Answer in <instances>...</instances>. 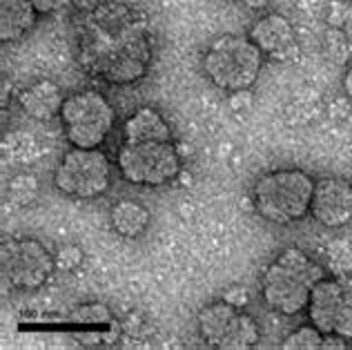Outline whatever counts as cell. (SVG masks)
Listing matches in <instances>:
<instances>
[{"instance_id": "20", "label": "cell", "mask_w": 352, "mask_h": 350, "mask_svg": "<svg viewBox=\"0 0 352 350\" xmlns=\"http://www.w3.org/2000/svg\"><path fill=\"white\" fill-rule=\"evenodd\" d=\"M9 197H12L18 206H27L38 197V181L30 174H21L9 181Z\"/></svg>"}, {"instance_id": "25", "label": "cell", "mask_w": 352, "mask_h": 350, "mask_svg": "<svg viewBox=\"0 0 352 350\" xmlns=\"http://www.w3.org/2000/svg\"><path fill=\"white\" fill-rule=\"evenodd\" d=\"M230 107H232L234 112H245V109L252 107V96H250V89L234 91L232 98H230Z\"/></svg>"}, {"instance_id": "23", "label": "cell", "mask_w": 352, "mask_h": 350, "mask_svg": "<svg viewBox=\"0 0 352 350\" xmlns=\"http://www.w3.org/2000/svg\"><path fill=\"white\" fill-rule=\"evenodd\" d=\"M82 263V250L78 245H65L56 254V268L65 272H74Z\"/></svg>"}, {"instance_id": "18", "label": "cell", "mask_w": 352, "mask_h": 350, "mask_svg": "<svg viewBox=\"0 0 352 350\" xmlns=\"http://www.w3.org/2000/svg\"><path fill=\"white\" fill-rule=\"evenodd\" d=\"M323 342H326V335H323L317 326L305 324L301 328L292 330V333L283 339L281 348L283 350H319L323 348Z\"/></svg>"}, {"instance_id": "12", "label": "cell", "mask_w": 352, "mask_h": 350, "mask_svg": "<svg viewBox=\"0 0 352 350\" xmlns=\"http://www.w3.org/2000/svg\"><path fill=\"white\" fill-rule=\"evenodd\" d=\"M250 41L263 52L265 58L290 63L299 56L294 25L281 14H265L250 27Z\"/></svg>"}, {"instance_id": "11", "label": "cell", "mask_w": 352, "mask_h": 350, "mask_svg": "<svg viewBox=\"0 0 352 350\" xmlns=\"http://www.w3.org/2000/svg\"><path fill=\"white\" fill-rule=\"evenodd\" d=\"M310 215L326 228H344L352 221V183L337 177H323L314 183Z\"/></svg>"}, {"instance_id": "8", "label": "cell", "mask_w": 352, "mask_h": 350, "mask_svg": "<svg viewBox=\"0 0 352 350\" xmlns=\"http://www.w3.org/2000/svg\"><path fill=\"white\" fill-rule=\"evenodd\" d=\"M197 326L203 342L217 350H248L261 339L256 319L226 299L201 308Z\"/></svg>"}, {"instance_id": "10", "label": "cell", "mask_w": 352, "mask_h": 350, "mask_svg": "<svg viewBox=\"0 0 352 350\" xmlns=\"http://www.w3.org/2000/svg\"><path fill=\"white\" fill-rule=\"evenodd\" d=\"M305 312L323 335H339L352 342V279L348 274H326L314 285Z\"/></svg>"}, {"instance_id": "21", "label": "cell", "mask_w": 352, "mask_h": 350, "mask_svg": "<svg viewBox=\"0 0 352 350\" xmlns=\"http://www.w3.org/2000/svg\"><path fill=\"white\" fill-rule=\"evenodd\" d=\"M330 270L335 274H350L352 272V248L348 243H335L330 248Z\"/></svg>"}, {"instance_id": "16", "label": "cell", "mask_w": 352, "mask_h": 350, "mask_svg": "<svg viewBox=\"0 0 352 350\" xmlns=\"http://www.w3.org/2000/svg\"><path fill=\"white\" fill-rule=\"evenodd\" d=\"M152 223V215L143 204L132 199H123L109 210V226L123 239H138L147 232Z\"/></svg>"}, {"instance_id": "4", "label": "cell", "mask_w": 352, "mask_h": 350, "mask_svg": "<svg viewBox=\"0 0 352 350\" xmlns=\"http://www.w3.org/2000/svg\"><path fill=\"white\" fill-rule=\"evenodd\" d=\"M263 61V52L250 41V36L223 34L203 52L201 67L212 85L234 94L254 85L261 76Z\"/></svg>"}, {"instance_id": "19", "label": "cell", "mask_w": 352, "mask_h": 350, "mask_svg": "<svg viewBox=\"0 0 352 350\" xmlns=\"http://www.w3.org/2000/svg\"><path fill=\"white\" fill-rule=\"evenodd\" d=\"M328 27H337L352 45V0H332L326 14Z\"/></svg>"}, {"instance_id": "5", "label": "cell", "mask_w": 352, "mask_h": 350, "mask_svg": "<svg viewBox=\"0 0 352 350\" xmlns=\"http://www.w3.org/2000/svg\"><path fill=\"white\" fill-rule=\"evenodd\" d=\"M60 125L72 147H103L116 123L112 103L96 89H82L65 96Z\"/></svg>"}, {"instance_id": "6", "label": "cell", "mask_w": 352, "mask_h": 350, "mask_svg": "<svg viewBox=\"0 0 352 350\" xmlns=\"http://www.w3.org/2000/svg\"><path fill=\"white\" fill-rule=\"evenodd\" d=\"M116 168L132 186L161 188L181 174V156L172 141L123 143L116 152Z\"/></svg>"}, {"instance_id": "9", "label": "cell", "mask_w": 352, "mask_h": 350, "mask_svg": "<svg viewBox=\"0 0 352 350\" xmlns=\"http://www.w3.org/2000/svg\"><path fill=\"white\" fill-rule=\"evenodd\" d=\"M7 283L16 290H36L56 270V256L34 237H7L0 245Z\"/></svg>"}, {"instance_id": "2", "label": "cell", "mask_w": 352, "mask_h": 350, "mask_svg": "<svg viewBox=\"0 0 352 350\" xmlns=\"http://www.w3.org/2000/svg\"><path fill=\"white\" fill-rule=\"evenodd\" d=\"M323 277L326 268L319 261L299 248H285L263 270L261 297L265 306L279 315H299L308 308L314 285Z\"/></svg>"}, {"instance_id": "15", "label": "cell", "mask_w": 352, "mask_h": 350, "mask_svg": "<svg viewBox=\"0 0 352 350\" xmlns=\"http://www.w3.org/2000/svg\"><path fill=\"white\" fill-rule=\"evenodd\" d=\"M38 21L32 0H0V41L16 43L25 39Z\"/></svg>"}, {"instance_id": "1", "label": "cell", "mask_w": 352, "mask_h": 350, "mask_svg": "<svg viewBox=\"0 0 352 350\" xmlns=\"http://www.w3.org/2000/svg\"><path fill=\"white\" fill-rule=\"evenodd\" d=\"M80 69L107 85H132L152 67L156 36L150 16L127 0H103L74 21Z\"/></svg>"}, {"instance_id": "28", "label": "cell", "mask_w": 352, "mask_h": 350, "mask_svg": "<svg viewBox=\"0 0 352 350\" xmlns=\"http://www.w3.org/2000/svg\"><path fill=\"white\" fill-rule=\"evenodd\" d=\"M344 91H346V96L352 100V65L344 74Z\"/></svg>"}, {"instance_id": "24", "label": "cell", "mask_w": 352, "mask_h": 350, "mask_svg": "<svg viewBox=\"0 0 352 350\" xmlns=\"http://www.w3.org/2000/svg\"><path fill=\"white\" fill-rule=\"evenodd\" d=\"M72 0H32V5L38 9V14H56L65 9Z\"/></svg>"}, {"instance_id": "17", "label": "cell", "mask_w": 352, "mask_h": 350, "mask_svg": "<svg viewBox=\"0 0 352 350\" xmlns=\"http://www.w3.org/2000/svg\"><path fill=\"white\" fill-rule=\"evenodd\" d=\"M323 52L326 56L337 63V65H348L352 63V45L346 39V34L337 30V27H326V34H323Z\"/></svg>"}, {"instance_id": "27", "label": "cell", "mask_w": 352, "mask_h": 350, "mask_svg": "<svg viewBox=\"0 0 352 350\" xmlns=\"http://www.w3.org/2000/svg\"><path fill=\"white\" fill-rule=\"evenodd\" d=\"M248 9H252V12H263V9L272 3V0H241Z\"/></svg>"}, {"instance_id": "26", "label": "cell", "mask_w": 352, "mask_h": 350, "mask_svg": "<svg viewBox=\"0 0 352 350\" xmlns=\"http://www.w3.org/2000/svg\"><path fill=\"white\" fill-rule=\"evenodd\" d=\"M226 301H230V303H234V306H239V308H243L245 306V301H248V292H245V288H230L228 292H226V297H223Z\"/></svg>"}, {"instance_id": "22", "label": "cell", "mask_w": 352, "mask_h": 350, "mask_svg": "<svg viewBox=\"0 0 352 350\" xmlns=\"http://www.w3.org/2000/svg\"><path fill=\"white\" fill-rule=\"evenodd\" d=\"M74 321H78V324H105L109 321V310L103 303H85L74 312Z\"/></svg>"}, {"instance_id": "13", "label": "cell", "mask_w": 352, "mask_h": 350, "mask_svg": "<svg viewBox=\"0 0 352 350\" xmlns=\"http://www.w3.org/2000/svg\"><path fill=\"white\" fill-rule=\"evenodd\" d=\"M63 100V89L52 80H38L18 94V105L36 121H52V118L60 116Z\"/></svg>"}, {"instance_id": "7", "label": "cell", "mask_w": 352, "mask_h": 350, "mask_svg": "<svg viewBox=\"0 0 352 350\" xmlns=\"http://www.w3.org/2000/svg\"><path fill=\"white\" fill-rule=\"evenodd\" d=\"M54 186L65 197L96 199L112 186V163L100 147H72L54 172Z\"/></svg>"}, {"instance_id": "3", "label": "cell", "mask_w": 352, "mask_h": 350, "mask_svg": "<svg viewBox=\"0 0 352 350\" xmlns=\"http://www.w3.org/2000/svg\"><path fill=\"white\" fill-rule=\"evenodd\" d=\"M314 181L308 172L285 168L265 172L256 179L252 190L254 210L261 219L276 226H290L310 215Z\"/></svg>"}, {"instance_id": "14", "label": "cell", "mask_w": 352, "mask_h": 350, "mask_svg": "<svg viewBox=\"0 0 352 350\" xmlns=\"http://www.w3.org/2000/svg\"><path fill=\"white\" fill-rule=\"evenodd\" d=\"M172 141V127L154 107H138L123 123V143Z\"/></svg>"}]
</instances>
